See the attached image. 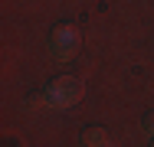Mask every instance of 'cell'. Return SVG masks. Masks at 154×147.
Returning a JSON list of instances; mask_svg holds the SVG:
<instances>
[{
	"instance_id": "6da1fadb",
	"label": "cell",
	"mask_w": 154,
	"mask_h": 147,
	"mask_svg": "<svg viewBox=\"0 0 154 147\" xmlns=\"http://www.w3.org/2000/svg\"><path fill=\"white\" fill-rule=\"evenodd\" d=\"M79 98H82V79H75V75H59L43 92V101L49 108H72Z\"/></svg>"
},
{
	"instance_id": "7a4b0ae2",
	"label": "cell",
	"mask_w": 154,
	"mask_h": 147,
	"mask_svg": "<svg viewBox=\"0 0 154 147\" xmlns=\"http://www.w3.org/2000/svg\"><path fill=\"white\" fill-rule=\"evenodd\" d=\"M49 52L66 62V59H72L79 52V29L72 26V23H59V26H53L49 33Z\"/></svg>"
},
{
	"instance_id": "3957f363",
	"label": "cell",
	"mask_w": 154,
	"mask_h": 147,
	"mask_svg": "<svg viewBox=\"0 0 154 147\" xmlns=\"http://www.w3.org/2000/svg\"><path fill=\"white\" fill-rule=\"evenodd\" d=\"M82 147H115V141L105 128H85L82 131Z\"/></svg>"
},
{
	"instance_id": "277c9868",
	"label": "cell",
	"mask_w": 154,
	"mask_h": 147,
	"mask_svg": "<svg viewBox=\"0 0 154 147\" xmlns=\"http://www.w3.org/2000/svg\"><path fill=\"white\" fill-rule=\"evenodd\" d=\"M144 131H148V134L154 131V115H144Z\"/></svg>"
},
{
	"instance_id": "5b68a950",
	"label": "cell",
	"mask_w": 154,
	"mask_h": 147,
	"mask_svg": "<svg viewBox=\"0 0 154 147\" xmlns=\"http://www.w3.org/2000/svg\"><path fill=\"white\" fill-rule=\"evenodd\" d=\"M151 147H154V141H151Z\"/></svg>"
}]
</instances>
